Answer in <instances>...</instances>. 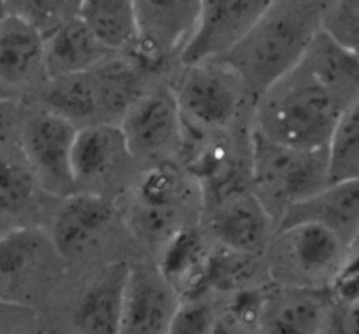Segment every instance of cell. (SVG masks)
<instances>
[{"mask_svg": "<svg viewBox=\"0 0 359 334\" xmlns=\"http://www.w3.org/2000/svg\"><path fill=\"white\" fill-rule=\"evenodd\" d=\"M354 102L326 63L307 53L255 102V128L286 146L326 149Z\"/></svg>", "mask_w": 359, "mask_h": 334, "instance_id": "1", "label": "cell"}, {"mask_svg": "<svg viewBox=\"0 0 359 334\" xmlns=\"http://www.w3.org/2000/svg\"><path fill=\"white\" fill-rule=\"evenodd\" d=\"M216 315L209 305L202 303L196 298L193 300H182L181 308L174 319L170 333L179 334H203L214 333L216 328Z\"/></svg>", "mask_w": 359, "mask_h": 334, "instance_id": "28", "label": "cell"}, {"mask_svg": "<svg viewBox=\"0 0 359 334\" xmlns=\"http://www.w3.org/2000/svg\"><path fill=\"white\" fill-rule=\"evenodd\" d=\"M276 0H203L198 27L181 63L217 58L237 46Z\"/></svg>", "mask_w": 359, "mask_h": 334, "instance_id": "11", "label": "cell"}, {"mask_svg": "<svg viewBox=\"0 0 359 334\" xmlns=\"http://www.w3.org/2000/svg\"><path fill=\"white\" fill-rule=\"evenodd\" d=\"M39 186L41 182L25 156L23 160L4 156L0 168V209L4 216L14 217L27 212L34 205Z\"/></svg>", "mask_w": 359, "mask_h": 334, "instance_id": "24", "label": "cell"}, {"mask_svg": "<svg viewBox=\"0 0 359 334\" xmlns=\"http://www.w3.org/2000/svg\"><path fill=\"white\" fill-rule=\"evenodd\" d=\"M337 0H276L237 46L217 56L241 76L252 104L304 60Z\"/></svg>", "mask_w": 359, "mask_h": 334, "instance_id": "2", "label": "cell"}, {"mask_svg": "<svg viewBox=\"0 0 359 334\" xmlns=\"http://www.w3.org/2000/svg\"><path fill=\"white\" fill-rule=\"evenodd\" d=\"M130 265L105 266L93 284L84 291L74 312V326L86 334H121L125 289Z\"/></svg>", "mask_w": 359, "mask_h": 334, "instance_id": "18", "label": "cell"}, {"mask_svg": "<svg viewBox=\"0 0 359 334\" xmlns=\"http://www.w3.org/2000/svg\"><path fill=\"white\" fill-rule=\"evenodd\" d=\"M266 254L277 284L325 289L340 275L351 247L323 224L298 223L277 230Z\"/></svg>", "mask_w": 359, "mask_h": 334, "instance_id": "4", "label": "cell"}, {"mask_svg": "<svg viewBox=\"0 0 359 334\" xmlns=\"http://www.w3.org/2000/svg\"><path fill=\"white\" fill-rule=\"evenodd\" d=\"M258 258L259 256L244 254L219 245V249L209 252L205 273L207 287H216L221 291H242V287L256 275Z\"/></svg>", "mask_w": 359, "mask_h": 334, "instance_id": "27", "label": "cell"}, {"mask_svg": "<svg viewBox=\"0 0 359 334\" xmlns=\"http://www.w3.org/2000/svg\"><path fill=\"white\" fill-rule=\"evenodd\" d=\"M252 189L279 226L290 207L318 195L332 184L330 151L300 149L276 142L252 126Z\"/></svg>", "mask_w": 359, "mask_h": 334, "instance_id": "3", "label": "cell"}, {"mask_svg": "<svg viewBox=\"0 0 359 334\" xmlns=\"http://www.w3.org/2000/svg\"><path fill=\"white\" fill-rule=\"evenodd\" d=\"M207 259L200 235L193 228H184L168 240L160 266L182 300H193L207 287Z\"/></svg>", "mask_w": 359, "mask_h": 334, "instance_id": "21", "label": "cell"}, {"mask_svg": "<svg viewBox=\"0 0 359 334\" xmlns=\"http://www.w3.org/2000/svg\"><path fill=\"white\" fill-rule=\"evenodd\" d=\"M181 305V293L161 266L153 263L130 265L121 334L170 333Z\"/></svg>", "mask_w": 359, "mask_h": 334, "instance_id": "10", "label": "cell"}, {"mask_svg": "<svg viewBox=\"0 0 359 334\" xmlns=\"http://www.w3.org/2000/svg\"><path fill=\"white\" fill-rule=\"evenodd\" d=\"M83 0H2V14H13L37 28L44 37L81 16Z\"/></svg>", "mask_w": 359, "mask_h": 334, "instance_id": "25", "label": "cell"}, {"mask_svg": "<svg viewBox=\"0 0 359 334\" xmlns=\"http://www.w3.org/2000/svg\"><path fill=\"white\" fill-rule=\"evenodd\" d=\"M77 130L76 123L48 107L32 112L21 123V154L34 168L42 189L58 198L76 193L72 149Z\"/></svg>", "mask_w": 359, "mask_h": 334, "instance_id": "8", "label": "cell"}, {"mask_svg": "<svg viewBox=\"0 0 359 334\" xmlns=\"http://www.w3.org/2000/svg\"><path fill=\"white\" fill-rule=\"evenodd\" d=\"M111 198L91 191L65 196L55 217L51 237L65 261H76L98 247L116 219Z\"/></svg>", "mask_w": 359, "mask_h": 334, "instance_id": "13", "label": "cell"}, {"mask_svg": "<svg viewBox=\"0 0 359 334\" xmlns=\"http://www.w3.org/2000/svg\"><path fill=\"white\" fill-rule=\"evenodd\" d=\"M46 37L21 18L2 14L0 21V83L7 88L32 86L48 81L44 63Z\"/></svg>", "mask_w": 359, "mask_h": 334, "instance_id": "17", "label": "cell"}, {"mask_svg": "<svg viewBox=\"0 0 359 334\" xmlns=\"http://www.w3.org/2000/svg\"><path fill=\"white\" fill-rule=\"evenodd\" d=\"M210 235L223 247L263 256L277 233V223L255 189H244L212 202Z\"/></svg>", "mask_w": 359, "mask_h": 334, "instance_id": "12", "label": "cell"}, {"mask_svg": "<svg viewBox=\"0 0 359 334\" xmlns=\"http://www.w3.org/2000/svg\"><path fill=\"white\" fill-rule=\"evenodd\" d=\"M203 0H135L139 44L133 55L153 72L181 60L195 35Z\"/></svg>", "mask_w": 359, "mask_h": 334, "instance_id": "9", "label": "cell"}, {"mask_svg": "<svg viewBox=\"0 0 359 334\" xmlns=\"http://www.w3.org/2000/svg\"><path fill=\"white\" fill-rule=\"evenodd\" d=\"M42 98L46 107L69 118L79 128L105 123L93 70L49 79Z\"/></svg>", "mask_w": 359, "mask_h": 334, "instance_id": "20", "label": "cell"}, {"mask_svg": "<svg viewBox=\"0 0 359 334\" xmlns=\"http://www.w3.org/2000/svg\"><path fill=\"white\" fill-rule=\"evenodd\" d=\"M328 151L332 182L359 179V98L344 112Z\"/></svg>", "mask_w": 359, "mask_h": 334, "instance_id": "26", "label": "cell"}, {"mask_svg": "<svg viewBox=\"0 0 359 334\" xmlns=\"http://www.w3.org/2000/svg\"><path fill=\"white\" fill-rule=\"evenodd\" d=\"M337 7L340 11L359 16V0H337Z\"/></svg>", "mask_w": 359, "mask_h": 334, "instance_id": "31", "label": "cell"}, {"mask_svg": "<svg viewBox=\"0 0 359 334\" xmlns=\"http://www.w3.org/2000/svg\"><path fill=\"white\" fill-rule=\"evenodd\" d=\"M128 160L133 158L119 123H93L81 126L72 149L76 191L81 184L107 181Z\"/></svg>", "mask_w": 359, "mask_h": 334, "instance_id": "16", "label": "cell"}, {"mask_svg": "<svg viewBox=\"0 0 359 334\" xmlns=\"http://www.w3.org/2000/svg\"><path fill=\"white\" fill-rule=\"evenodd\" d=\"M325 30L359 58V16L340 11L335 4L326 18Z\"/></svg>", "mask_w": 359, "mask_h": 334, "instance_id": "29", "label": "cell"}, {"mask_svg": "<svg viewBox=\"0 0 359 334\" xmlns=\"http://www.w3.org/2000/svg\"><path fill=\"white\" fill-rule=\"evenodd\" d=\"M186 128L217 133L237 121L245 100H252L241 76L219 60L184 63L174 86Z\"/></svg>", "mask_w": 359, "mask_h": 334, "instance_id": "5", "label": "cell"}, {"mask_svg": "<svg viewBox=\"0 0 359 334\" xmlns=\"http://www.w3.org/2000/svg\"><path fill=\"white\" fill-rule=\"evenodd\" d=\"M330 287L280 286L265 291L259 331L269 334L326 333L333 308Z\"/></svg>", "mask_w": 359, "mask_h": 334, "instance_id": "14", "label": "cell"}, {"mask_svg": "<svg viewBox=\"0 0 359 334\" xmlns=\"http://www.w3.org/2000/svg\"><path fill=\"white\" fill-rule=\"evenodd\" d=\"M188 195V182L174 161L149 167L137 186V202L158 209L181 210Z\"/></svg>", "mask_w": 359, "mask_h": 334, "instance_id": "23", "label": "cell"}, {"mask_svg": "<svg viewBox=\"0 0 359 334\" xmlns=\"http://www.w3.org/2000/svg\"><path fill=\"white\" fill-rule=\"evenodd\" d=\"M351 251H359V237L356 238V242H354L353 247H351Z\"/></svg>", "mask_w": 359, "mask_h": 334, "instance_id": "32", "label": "cell"}, {"mask_svg": "<svg viewBox=\"0 0 359 334\" xmlns=\"http://www.w3.org/2000/svg\"><path fill=\"white\" fill-rule=\"evenodd\" d=\"M133 161L172 163L184 154L186 125L174 88L144 91L119 121Z\"/></svg>", "mask_w": 359, "mask_h": 334, "instance_id": "7", "label": "cell"}, {"mask_svg": "<svg viewBox=\"0 0 359 334\" xmlns=\"http://www.w3.org/2000/svg\"><path fill=\"white\" fill-rule=\"evenodd\" d=\"M65 261L51 235L16 226L0 242V293L6 303L28 305L46 296L62 277Z\"/></svg>", "mask_w": 359, "mask_h": 334, "instance_id": "6", "label": "cell"}, {"mask_svg": "<svg viewBox=\"0 0 359 334\" xmlns=\"http://www.w3.org/2000/svg\"><path fill=\"white\" fill-rule=\"evenodd\" d=\"M298 223L323 224L353 247L359 237V179L332 182L318 195L290 207L277 230Z\"/></svg>", "mask_w": 359, "mask_h": 334, "instance_id": "15", "label": "cell"}, {"mask_svg": "<svg viewBox=\"0 0 359 334\" xmlns=\"http://www.w3.org/2000/svg\"><path fill=\"white\" fill-rule=\"evenodd\" d=\"M81 18L116 53H135L139 21L135 0H83Z\"/></svg>", "mask_w": 359, "mask_h": 334, "instance_id": "22", "label": "cell"}, {"mask_svg": "<svg viewBox=\"0 0 359 334\" xmlns=\"http://www.w3.org/2000/svg\"><path fill=\"white\" fill-rule=\"evenodd\" d=\"M326 333L359 334V298L351 301H333Z\"/></svg>", "mask_w": 359, "mask_h": 334, "instance_id": "30", "label": "cell"}, {"mask_svg": "<svg viewBox=\"0 0 359 334\" xmlns=\"http://www.w3.org/2000/svg\"><path fill=\"white\" fill-rule=\"evenodd\" d=\"M114 53L95 35L83 18H74L46 37L44 63L48 81L88 72Z\"/></svg>", "mask_w": 359, "mask_h": 334, "instance_id": "19", "label": "cell"}]
</instances>
